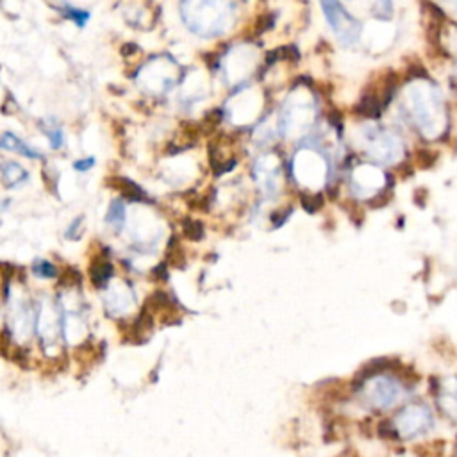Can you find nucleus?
Segmentation results:
<instances>
[{"label":"nucleus","instance_id":"nucleus-14","mask_svg":"<svg viewBox=\"0 0 457 457\" xmlns=\"http://www.w3.org/2000/svg\"><path fill=\"white\" fill-rule=\"evenodd\" d=\"M33 272L42 279H54L57 277V268L50 261H45V259H37L33 265Z\"/></svg>","mask_w":457,"mask_h":457},{"label":"nucleus","instance_id":"nucleus-21","mask_svg":"<svg viewBox=\"0 0 457 457\" xmlns=\"http://www.w3.org/2000/svg\"><path fill=\"white\" fill-rule=\"evenodd\" d=\"M93 166H95V159L93 158L81 159V161L74 163V168L77 170V172H88V170L93 168Z\"/></svg>","mask_w":457,"mask_h":457},{"label":"nucleus","instance_id":"nucleus-5","mask_svg":"<svg viewBox=\"0 0 457 457\" xmlns=\"http://www.w3.org/2000/svg\"><path fill=\"white\" fill-rule=\"evenodd\" d=\"M322 11L325 15L327 23L343 45L356 43L361 33V23L347 9L341 8L337 0H322Z\"/></svg>","mask_w":457,"mask_h":457},{"label":"nucleus","instance_id":"nucleus-17","mask_svg":"<svg viewBox=\"0 0 457 457\" xmlns=\"http://www.w3.org/2000/svg\"><path fill=\"white\" fill-rule=\"evenodd\" d=\"M120 187H122V192H124L125 195L131 197L132 200H145V192H143V190L138 186V184L132 183V180L122 179Z\"/></svg>","mask_w":457,"mask_h":457},{"label":"nucleus","instance_id":"nucleus-2","mask_svg":"<svg viewBox=\"0 0 457 457\" xmlns=\"http://www.w3.org/2000/svg\"><path fill=\"white\" fill-rule=\"evenodd\" d=\"M364 404L375 411H388L402 397V384L390 374L371 371L359 386Z\"/></svg>","mask_w":457,"mask_h":457},{"label":"nucleus","instance_id":"nucleus-3","mask_svg":"<svg viewBox=\"0 0 457 457\" xmlns=\"http://www.w3.org/2000/svg\"><path fill=\"white\" fill-rule=\"evenodd\" d=\"M432 425V412L425 402H411L404 405L393 418V429H390L393 438L409 441L427 432Z\"/></svg>","mask_w":457,"mask_h":457},{"label":"nucleus","instance_id":"nucleus-16","mask_svg":"<svg viewBox=\"0 0 457 457\" xmlns=\"http://www.w3.org/2000/svg\"><path fill=\"white\" fill-rule=\"evenodd\" d=\"M393 15V0H377L374 6V16L378 20H390Z\"/></svg>","mask_w":457,"mask_h":457},{"label":"nucleus","instance_id":"nucleus-15","mask_svg":"<svg viewBox=\"0 0 457 457\" xmlns=\"http://www.w3.org/2000/svg\"><path fill=\"white\" fill-rule=\"evenodd\" d=\"M63 16L64 18L71 20L75 25H79V27H84L86 25L88 20H90V13L83 11V9H79V8H71V6H64Z\"/></svg>","mask_w":457,"mask_h":457},{"label":"nucleus","instance_id":"nucleus-6","mask_svg":"<svg viewBox=\"0 0 457 457\" xmlns=\"http://www.w3.org/2000/svg\"><path fill=\"white\" fill-rule=\"evenodd\" d=\"M63 323L59 320V313L49 302H43L36 309V332L43 347L56 345Z\"/></svg>","mask_w":457,"mask_h":457},{"label":"nucleus","instance_id":"nucleus-18","mask_svg":"<svg viewBox=\"0 0 457 457\" xmlns=\"http://www.w3.org/2000/svg\"><path fill=\"white\" fill-rule=\"evenodd\" d=\"M302 206L303 209L309 211V213H315L320 207L323 206V199L320 193H303L302 195Z\"/></svg>","mask_w":457,"mask_h":457},{"label":"nucleus","instance_id":"nucleus-12","mask_svg":"<svg viewBox=\"0 0 457 457\" xmlns=\"http://www.w3.org/2000/svg\"><path fill=\"white\" fill-rule=\"evenodd\" d=\"M105 224L112 227L115 231H120L125 224V206L122 200H112L105 213Z\"/></svg>","mask_w":457,"mask_h":457},{"label":"nucleus","instance_id":"nucleus-7","mask_svg":"<svg viewBox=\"0 0 457 457\" xmlns=\"http://www.w3.org/2000/svg\"><path fill=\"white\" fill-rule=\"evenodd\" d=\"M368 139V149H370V154H374L375 159L378 161L388 163L395 161L398 154V143L393 136H390L388 132H381L377 129H368L366 132Z\"/></svg>","mask_w":457,"mask_h":457},{"label":"nucleus","instance_id":"nucleus-8","mask_svg":"<svg viewBox=\"0 0 457 457\" xmlns=\"http://www.w3.org/2000/svg\"><path fill=\"white\" fill-rule=\"evenodd\" d=\"M132 306H134V295H132L131 288H127L122 282H117V284H112L108 289V295H105V311L111 316L127 315L132 309Z\"/></svg>","mask_w":457,"mask_h":457},{"label":"nucleus","instance_id":"nucleus-20","mask_svg":"<svg viewBox=\"0 0 457 457\" xmlns=\"http://www.w3.org/2000/svg\"><path fill=\"white\" fill-rule=\"evenodd\" d=\"M81 225H83V218H75V220L71 221L70 227L66 228V236L70 238V240H77V238H79Z\"/></svg>","mask_w":457,"mask_h":457},{"label":"nucleus","instance_id":"nucleus-4","mask_svg":"<svg viewBox=\"0 0 457 457\" xmlns=\"http://www.w3.org/2000/svg\"><path fill=\"white\" fill-rule=\"evenodd\" d=\"M8 329L15 343H27L36 330V309H33L25 295H8Z\"/></svg>","mask_w":457,"mask_h":457},{"label":"nucleus","instance_id":"nucleus-11","mask_svg":"<svg viewBox=\"0 0 457 457\" xmlns=\"http://www.w3.org/2000/svg\"><path fill=\"white\" fill-rule=\"evenodd\" d=\"M0 173H2V183H4L6 187H18L20 184L27 183V179H29L27 170L13 161L2 163L0 165Z\"/></svg>","mask_w":457,"mask_h":457},{"label":"nucleus","instance_id":"nucleus-13","mask_svg":"<svg viewBox=\"0 0 457 457\" xmlns=\"http://www.w3.org/2000/svg\"><path fill=\"white\" fill-rule=\"evenodd\" d=\"M112 275V266L109 261H97L93 266H91V281L97 286L108 284L109 277Z\"/></svg>","mask_w":457,"mask_h":457},{"label":"nucleus","instance_id":"nucleus-1","mask_svg":"<svg viewBox=\"0 0 457 457\" xmlns=\"http://www.w3.org/2000/svg\"><path fill=\"white\" fill-rule=\"evenodd\" d=\"M183 18L190 30L202 37L220 36L231 25L233 4L228 0H184Z\"/></svg>","mask_w":457,"mask_h":457},{"label":"nucleus","instance_id":"nucleus-19","mask_svg":"<svg viewBox=\"0 0 457 457\" xmlns=\"http://www.w3.org/2000/svg\"><path fill=\"white\" fill-rule=\"evenodd\" d=\"M47 134H49V141H50V146H52V149L57 150V149H61V146H63L64 134H63V131H61L59 127L52 129V131H49Z\"/></svg>","mask_w":457,"mask_h":457},{"label":"nucleus","instance_id":"nucleus-9","mask_svg":"<svg viewBox=\"0 0 457 457\" xmlns=\"http://www.w3.org/2000/svg\"><path fill=\"white\" fill-rule=\"evenodd\" d=\"M439 411L457 422V377L443 378L438 388Z\"/></svg>","mask_w":457,"mask_h":457},{"label":"nucleus","instance_id":"nucleus-10","mask_svg":"<svg viewBox=\"0 0 457 457\" xmlns=\"http://www.w3.org/2000/svg\"><path fill=\"white\" fill-rule=\"evenodd\" d=\"M0 150H6V152H16V154H22L29 159H42L43 156L37 152L36 149L29 146L27 143H23L18 136H15L13 132H4L0 136Z\"/></svg>","mask_w":457,"mask_h":457}]
</instances>
